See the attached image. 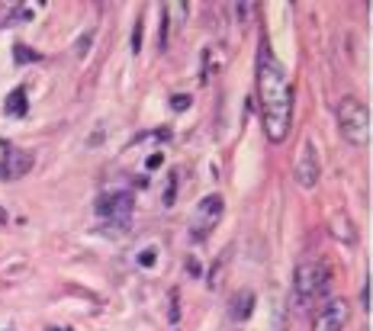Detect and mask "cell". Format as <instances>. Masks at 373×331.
Returning <instances> with one entry per match:
<instances>
[{
    "instance_id": "10",
    "label": "cell",
    "mask_w": 373,
    "mask_h": 331,
    "mask_svg": "<svg viewBox=\"0 0 373 331\" xmlns=\"http://www.w3.org/2000/svg\"><path fill=\"white\" fill-rule=\"evenodd\" d=\"M251 299L254 296L244 290V293L235 296V306H232V318H248V312H251Z\"/></svg>"
},
{
    "instance_id": "5",
    "label": "cell",
    "mask_w": 373,
    "mask_h": 331,
    "mask_svg": "<svg viewBox=\"0 0 373 331\" xmlns=\"http://www.w3.org/2000/svg\"><path fill=\"white\" fill-rule=\"evenodd\" d=\"M97 212L107 226L116 228H126L129 226V216H132V196L129 193H116V196H103L97 203Z\"/></svg>"
},
{
    "instance_id": "1",
    "label": "cell",
    "mask_w": 373,
    "mask_h": 331,
    "mask_svg": "<svg viewBox=\"0 0 373 331\" xmlns=\"http://www.w3.org/2000/svg\"><path fill=\"white\" fill-rule=\"evenodd\" d=\"M258 103L264 136L274 145H280L289 136V122H293V84L277 55L270 52L267 39L261 42L258 52Z\"/></svg>"
},
{
    "instance_id": "12",
    "label": "cell",
    "mask_w": 373,
    "mask_h": 331,
    "mask_svg": "<svg viewBox=\"0 0 373 331\" xmlns=\"http://www.w3.org/2000/svg\"><path fill=\"white\" fill-rule=\"evenodd\" d=\"M370 306H373V283L367 280L364 283V309H370Z\"/></svg>"
},
{
    "instance_id": "4",
    "label": "cell",
    "mask_w": 373,
    "mask_h": 331,
    "mask_svg": "<svg viewBox=\"0 0 373 331\" xmlns=\"http://www.w3.org/2000/svg\"><path fill=\"white\" fill-rule=\"evenodd\" d=\"M222 209H225V203H222V196H219V193L203 196V200L193 206V212H190V238H193V241H203L206 235H209L216 226H219Z\"/></svg>"
},
{
    "instance_id": "11",
    "label": "cell",
    "mask_w": 373,
    "mask_h": 331,
    "mask_svg": "<svg viewBox=\"0 0 373 331\" xmlns=\"http://www.w3.org/2000/svg\"><path fill=\"white\" fill-rule=\"evenodd\" d=\"M23 110H26V93L23 91H13V97L7 100V113L23 116Z\"/></svg>"
},
{
    "instance_id": "6",
    "label": "cell",
    "mask_w": 373,
    "mask_h": 331,
    "mask_svg": "<svg viewBox=\"0 0 373 331\" xmlns=\"http://www.w3.org/2000/svg\"><path fill=\"white\" fill-rule=\"evenodd\" d=\"M319 174H322V164H319V155H315V142L306 138L303 148H299V161H296V183L303 190H313L319 183Z\"/></svg>"
},
{
    "instance_id": "8",
    "label": "cell",
    "mask_w": 373,
    "mask_h": 331,
    "mask_svg": "<svg viewBox=\"0 0 373 331\" xmlns=\"http://www.w3.org/2000/svg\"><path fill=\"white\" fill-rule=\"evenodd\" d=\"M32 167V155L26 148H20V145H4V171H7V177H23V174H30Z\"/></svg>"
},
{
    "instance_id": "2",
    "label": "cell",
    "mask_w": 373,
    "mask_h": 331,
    "mask_svg": "<svg viewBox=\"0 0 373 331\" xmlns=\"http://www.w3.org/2000/svg\"><path fill=\"white\" fill-rule=\"evenodd\" d=\"M338 126H341L344 142H351L354 148L370 145L373 136V116L367 110V103H360L358 97H344L338 103Z\"/></svg>"
},
{
    "instance_id": "7",
    "label": "cell",
    "mask_w": 373,
    "mask_h": 331,
    "mask_svg": "<svg viewBox=\"0 0 373 331\" xmlns=\"http://www.w3.org/2000/svg\"><path fill=\"white\" fill-rule=\"evenodd\" d=\"M351 318V309L344 299H328L325 306L315 312L313 318V331H341Z\"/></svg>"
},
{
    "instance_id": "3",
    "label": "cell",
    "mask_w": 373,
    "mask_h": 331,
    "mask_svg": "<svg viewBox=\"0 0 373 331\" xmlns=\"http://www.w3.org/2000/svg\"><path fill=\"white\" fill-rule=\"evenodd\" d=\"M328 290V264L325 261H303L293 273V296H296V306H309L319 296H325Z\"/></svg>"
},
{
    "instance_id": "9",
    "label": "cell",
    "mask_w": 373,
    "mask_h": 331,
    "mask_svg": "<svg viewBox=\"0 0 373 331\" xmlns=\"http://www.w3.org/2000/svg\"><path fill=\"white\" fill-rule=\"evenodd\" d=\"M332 235H335L338 241H348V245H354V226H351V219L348 216H338L335 222H332Z\"/></svg>"
}]
</instances>
